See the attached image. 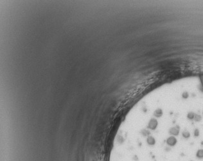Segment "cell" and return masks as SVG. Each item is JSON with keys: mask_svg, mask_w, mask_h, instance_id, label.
Instances as JSON below:
<instances>
[{"mask_svg": "<svg viewBox=\"0 0 203 161\" xmlns=\"http://www.w3.org/2000/svg\"></svg>", "mask_w": 203, "mask_h": 161, "instance_id": "cell-5", "label": "cell"}, {"mask_svg": "<svg viewBox=\"0 0 203 161\" xmlns=\"http://www.w3.org/2000/svg\"><path fill=\"white\" fill-rule=\"evenodd\" d=\"M190 136V133L188 131H184L183 132V136L185 138H188Z\"/></svg>", "mask_w": 203, "mask_h": 161, "instance_id": "cell-4", "label": "cell"}, {"mask_svg": "<svg viewBox=\"0 0 203 161\" xmlns=\"http://www.w3.org/2000/svg\"><path fill=\"white\" fill-rule=\"evenodd\" d=\"M167 144L168 146H174L176 145L177 139L174 136H170L167 139Z\"/></svg>", "mask_w": 203, "mask_h": 161, "instance_id": "cell-1", "label": "cell"}, {"mask_svg": "<svg viewBox=\"0 0 203 161\" xmlns=\"http://www.w3.org/2000/svg\"><path fill=\"white\" fill-rule=\"evenodd\" d=\"M196 157L198 159H203V150H199L196 153Z\"/></svg>", "mask_w": 203, "mask_h": 161, "instance_id": "cell-3", "label": "cell"}, {"mask_svg": "<svg viewBox=\"0 0 203 161\" xmlns=\"http://www.w3.org/2000/svg\"><path fill=\"white\" fill-rule=\"evenodd\" d=\"M169 133L171 134L172 136H177L179 133V129L176 127H171L170 129H169Z\"/></svg>", "mask_w": 203, "mask_h": 161, "instance_id": "cell-2", "label": "cell"}]
</instances>
